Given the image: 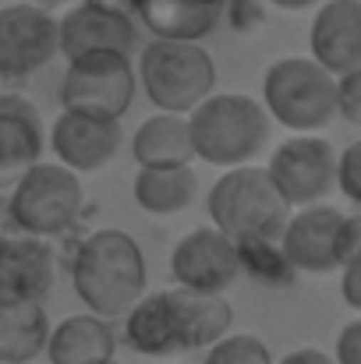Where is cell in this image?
<instances>
[{
	"label": "cell",
	"instance_id": "cell-1",
	"mask_svg": "<svg viewBox=\"0 0 361 364\" xmlns=\"http://www.w3.org/2000/svg\"><path fill=\"white\" fill-rule=\"evenodd\" d=\"M71 283L89 315L107 322L120 318L145 294V255L124 230H96L78 244L71 258Z\"/></svg>",
	"mask_w": 361,
	"mask_h": 364
},
{
	"label": "cell",
	"instance_id": "cell-2",
	"mask_svg": "<svg viewBox=\"0 0 361 364\" xmlns=\"http://www.w3.org/2000/svg\"><path fill=\"white\" fill-rule=\"evenodd\" d=\"M273 121L251 96L213 92L188 114L192 152L209 166H248L269 145Z\"/></svg>",
	"mask_w": 361,
	"mask_h": 364
},
{
	"label": "cell",
	"instance_id": "cell-3",
	"mask_svg": "<svg viewBox=\"0 0 361 364\" xmlns=\"http://www.w3.org/2000/svg\"><path fill=\"white\" fill-rule=\"evenodd\" d=\"M138 89L156 107V114L188 117L206 96L216 92V64L202 43H163L152 39L138 53L135 71Z\"/></svg>",
	"mask_w": 361,
	"mask_h": 364
},
{
	"label": "cell",
	"instance_id": "cell-4",
	"mask_svg": "<svg viewBox=\"0 0 361 364\" xmlns=\"http://www.w3.org/2000/svg\"><path fill=\"white\" fill-rule=\"evenodd\" d=\"M213 230L231 241H280V230L291 216L287 202L276 195L266 166H234L227 170L206 198Z\"/></svg>",
	"mask_w": 361,
	"mask_h": 364
},
{
	"label": "cell",
	"instance_id": "cell-5",
	"mask_svg": "<svg viewBox=\"0 0 361 364\" xmlns=\"http://www.w3.org/2000/svg\"><path fill=\"white\" fill-rule=\"evenodd\" d=\"M82 205H85L82 177L64 170L61 163H43V159L11 184V198L4 202L11 223L25 237L39 241L71 230L75 220L82 216Z\"/></svg>",
	"mask_w": 361,
	"mask_h": 364
},
{
	"label": "cell",
	"instance_id": "cell-6",
	"mask_svg": "<svg viewBox=\"0 0 361 364\" xmlns=\"http://www.w3.org/2000/svg\"><path fill=\"white\" fill-rule=\"evenodd\" d=\"M337 78L323 71L312 57H280L266 68L262 78V110L269 121L298 134L323 131L337 117Z\"/></svg>",
	"mask_w": 361,
	"mask_h": 364
},
{
	"label": "cell",
	"instance_id": "cell-7",
	"mask_svg": "<svg viewBox=\"0 0 361 364\" xmlns=\"http://www.w3.org/2000/svg\"><path fill=\"white\" fill-rule=\"evenodd\" d=\"M276 244L294 272L326 276L361 255V220L326 202L291 209Z\"/></svg>",
	"mask_w": 361,
	"mask_h": 364
},
{
	"label": "cell",
	"instance_id": "cell-8",
	"mask_svg": "<svg viewBox=\"0 0 361 364\" xmlns=\"http://www.w3.org/2000/svg\"><path fill=\"white\" fill-rule=\"evenodd\" d=\"M135 64L124 53H85L68 60L61 82V107L85 117L120 121L135 103Z\"/></svg>",
	"mask_w": 361,
	"mask_h": 364
},
{
	"label": "cell",
	"instance_id": "cell-9",
	"mask_svg": "<svg viewBox=\"0 0 361 364\" xmlns=\"http://www.w3.org/2000/svg\"><path fill=\"white\" fill-rule=\"evenodd\" d=\"M333 170H337V152L326 138L319 134H294L276 145L269 156V181L276 195L287 202V209H305L326 202L333 191Z\"/></svg>",
	"mask_w": 361,
	"mask_h": 364
},
{
	"label": "cell",
	"instance_id": "cell-10",
	"mask_svg": "<svg viewBox=\"0 0 361 364\" xmlns=\"http://www.w3.org/2000/svg\"><path fill=\"white\" fill-rule=\"evenodd\" d=\"M57 57V18L36 4H0V78H28Z\"/></svg>",
	"mask_w": 361,
	"mask_h": 364
},
{
	"label": "cell",
	"instance_id": "cell-11",
	"mask_svg": "<svg viewBox=\"0 0 361 364\" xmlns=\"http://www.w3.org/2000/svg\"><path fill=\"white\" fill-rule=\"evenodd\" d=\"M170 272L181 290L192 294H224L241 276L238 244L213 227H195L170 251Z\"/></svg>",
	"mask_w": 361,
	"mask_h": 364
},
{
	"label": "cell",
	"instance_id": "cell-12",
	"mask_svg": "<svg viewBox=\"0 0 361 364\" xmlns=\"http://www.w3.org/2000/svg\"><path fill=\"white\" fill-rule=\"evenodd\" d=\"M124 145L120 121H103V117H85L61 110V117L50 127V149L57 163L71 173H96L107 163H114Z\"/></svg>",
	"mask_w": 361,
	"mask_h": 364
},
{
	"label": "cell",
	"instance_id": "cell-13",
	"mask_svg": "<svg viewBox=\"0 0 361 364\" xmlns=\"http://www.w3.org/2000/svg\"><path fill=\"white\" fill-rule=\"evenodd\" d=\"M135 43H138L135 18L93 7L85 0H78L75 7H68L57 18V53L68 57V60L85 57V53H124V57H131Z\"/></svg>",
	"mask_w": 361,
	"mask_h": 364
},
{
	"label": "cell",
	"instance_id": "cell-14",
	"mask_svg": "<svg viewBox=\"0 0 361 364\" xmlns=\"http://www.w3.org/2000/svg\"><path fill=\"white\" fill-rule=\"evenodd\" d=\"M57 283V262L39 237H0V308L43 304Z\"/></svg>",
	"mask_w": 361,
	"mask_h": 364
},
{
	"label": "cell",
	"instance_id": "cell-15",
	"mask_svg": "<svg viewBox=\"0 0 361 364\" xmlns=\"http://www.w3.org/2000/svg\"><path fill=\"white\" fill-rule=\"evenodd\" d=\"M312 60L333 78L361 71V0H323L312 18Z\"/></svg>",
	"mask_w": 361,
	"mask_h": 364
},
{
	"label": "cell",
	"instance_id": "cell-16",
	"mask_svg": "<svg viewBox=\"0 0 361 364\" xmlns=\"http://www.w3.org/2000/svg\"><path fill=\"white\" fill-rule=\"evenodd\" d=\"M46 131L39 110L14 92H0V188L14 184L28 166L39 163Z\"/></svg>",
	"mask_w": 361,
	"mask_h": 364
},
{
	"label": "cell",
	"instance_id": "cell-17",
	"mask_svg": "<svg viewBox=\"0 0 361 364\" xmlns=\"http://www.w3.org/2000/svg\"><path fill=\"white\" fill-rule=\"evenodd\" d=\"M181 350H209L216 340H224L234 326V308L224 294H192V290H167Z\"/></svg>",
	"mask_w": 361,
	"mask_h": 364
},
{
	"label": "cell",
	"instance_id": "cell-18",
	"mask_svg": "<svg viewBox=\"0 0 361 364\" xmlns=\"http://www.w3.org/2000/svg\"><path fill=\"white\" fill-rule=\"evenodd\" d=\"M224 7L199 4V0H135V21L163 43H202Z\"/></svg>",
	"mask_w": 361,
	"mask_h": 364
},
{
	"label": "cell",
	"instance_id": "cell-19",
	"mask_svg": "<svg viewBox=\"0 0 361 364\" xmlns=\"http://www.w3.org/2000/svg\"><path fill=\"white\" fill-rule=\"evenodd\" d=\"M43 354L50 364H107L117 354V333L107 318L71 315L50 329Z\"/></svg>",
	"mask_w": 361,
	"mask_h": 364
},
{
	"label": "cell",
	"instance_id": "cell-20",
	"mask_svg": "<svg viewBox=\"0 0 361 364\" xmlns=\"http://www.w3.org/2000/svg\"><path fill=\"white\" fill-rule=\"evenodd\" d=\"M124 343L142 358H170L181 354L177 322L170 308V294H142L124 315Z\"/></svg>",
	"mask_w": 361,
	"mask_h": 364
},
{
	"label": "cell",
	"instance_id": "cell-21",
	"mask_svg": "<svg viewBox=\"0 0 361 364\" xmlns=\"http://www.w3.org/2000/svg\"><path fill=\"white\" fill-rule=\"evenodd\" d=\"M131 156L142 170H163V166H192V134L188 117L181 114H152L138 124L131 138Z\"/></svg>",
	"mask_w": 361,
	"mask_h": 364
},
{
	"label": "cell",
	"instance_id": "cell-22",
	"mask_svg": "<svg viewBox=\"0 0 361 364\" xmlns=\"http://www.w3.org/2000/svg\"><path fill=\"white\" fill-rule=\"evenodd\" d=\"M138 209L152 216H177L199 198V173L192 166H163V170H138L131 188Z\"/></svg>",
	"mask_w": 361,
	"mask_h": 364
},
{
	"label": "cell",
	"instance_id": "cell-23",
	"mask_svg": "<svg viewBox=\"0 0 361 364\" xmlns=\"http://www.w3.org/2000/svg\"><path fill=\"white\" fill-rule=\"evenodd\" d=\"M50 318L43 304H4L0 308V364H32L43 358Z\"/></svg>",
	"mask_w": 361,
	"mask_h": 364
},
{
	"label": "cell",
	"instance_id": "cell-24",
	"mask_svg": "<svg viewBox=\"0 0 361 364\" xmlns=\"http://www.w3.org/2000/svg\"><path fill=\"white\" fill-rule=\"evenodd\" d=\"M234 244H238L241 272H248L262 287H287L298 276L287 265V258H283V251H280L276 241H234Z\"/></svg>",
	"mask_w": 361,
	"mask_h": 364
},
{
	"label": "cell",
	"instance_id": "cell-25",
	"mask_svg": "<svg viewBox=\"0 0 361 364\" xmlns=\"http://www.w3.org/2000/svg\"><path fill=\"white\" fill-rule=\"evenodd\" d=\"M206 364H273V354L251 333H227L206 350Z\"/></svg>",
	"mask_w": 361,
	"mask_h": 364
},
{
	"label": "cell",
	"instance_id": "cell-26",
	"mask_svg": "<svg viewBox=\"0 0 361 364\" xmlns=\"http://www.w3.org/2000/svg\"><path fill=\"white\" fill-rule=\"evenodd\" d=\"M333 188H337L347 202H361V141H347L344 152H337Z\"/></svg>",
	"mask_w": 361,
	"mask_h": 364
},
{
	"label": "cell",
	"instance_id": "cell-27",
	"mask_svg": "<svg viewBox=\"0 0 361 364\" xmlns=\"http://www.w3.org/2000/svg\"><path fill=\"white\" fill-rule=\"evenodd\" d=\"M333 103H337V117H344L347 124H361V71L337 78Z\"/></svg>",
	"mask_w": 361,
	"mask_h": 364
},
{
	"label": "cell",
	"instance_id": "cell-28",
	"mask_svg": "<svg viewBox=\"0 0 361 364\" xmlns=\"http://www.w3.org/2000/svg\"><path fill=\"white\" fill-rule=\"evenodd\" d=\"M333 364H361V318H351L340 336H337V350Z\"/></svg>",
	"mask_w": 361,
	"mask_h": 364
},
{
	"label": "cell",
	"instance_id": "cell-29",
	"mask_svg": "<svg viewBox=\"0 0 361 364\" xmlns=\"http://www.w3.org/2000/svg\"><path fill=\"white\" fill-rule=\"evenodd\" d=\"M337 272H340V294H344V304H347L351 311H361V255L358 258H351V262H344Z\"/></svg>",
	"mask_w": 361,
	"mask_h": 364
},
{
	"label": "cell",
	"instance_id": "cell-30",
	"mask_svg": "<svg viewBox=\"0 0 361 364\" xmlns=\"http://www.w3.org/2000/svg\"><path fill=\"white\" fill-rule=\"evenodd\" d=\"M280 364H333V358L319 347H301V350H291Z\"/></svg>",
	"mask_w": 361,
	"mask_h": 364
},
{
	"label": "cell",
	"instance_id": "cell-31",
	"mask_svg": "<svg viewBox=\"0 0 361 364\" xmlns=\"http://www.w3.org/2000/svg\"><path fill=\"white\" fill-rule=\"evenodd\" d=\"M93 7H103V11H114V14H124V18H135V0H85Z\"/></svg>",
	"mask_w": 361,
	"mask_h": 364
},
{
	"label": "cell",
	"instance_id": "cell-32",
	"mask_svg": "<svg viewBox=\"0 0 361 364\" xmlns=\"http://www.w3.org/2000/svg\"><path fill=\"white\" fill-rule=\"evenodd\" d=\"M266 4H273L280 11H308V7H319L323 0H266Z\"/></svg>",
	"mask_w": 361,
	"mask_h": 364
},
{
	"label": "cell",
	"instance_id": "cell-33",
	"mask_svg": "<svg viewBox=\"0 0 361 364\" xmlns=\"http://www.w3.org/2000/svg\"><path fill=\"white\" fill-rule=\"evenodd\" d=\"M28 4H36V7H43V11H53V7H61V4H71V0H28Z\"/></svg>",
	"mask_w": 361,
	"mask_h": 364
},
{
	"label": "cell",
	"instance_id": "cell-34",
	"mask_svg": "<svg viewBox=\"0 0 361 364\" xmlns=\"http://www.w3.org/2000/svg\"><path fill=\"white\" fill-rule=\"evenodd\" d=\"M199 4H213V7H224L227 0H199Z\"/></svg>",
	"mask_w": 361,
	"mask_h": 364
},
{
	"label": "cell",
	"instance_id": "cell-35",
	"mask_svg": "<svg viewBox=\"0 0 361 364\" xmlns=\"http://www.w3.org/2000/svg\"><path fill=\"white\" fill-rule=\"evenodd\" d=\"M0 220H4V198H0Z\"/></svg>",
	"mask_w": 361,
	"mask_h": 364
},
{
	"label": "cell",
	"instance_id": "cell-36",
	"mask_svg": "<svg viewBox=\"0 0 361 364\" xmlns=\"http://www.w3.org/2000/svg\"><path fill=\"white\" fill-rule=\"evenodd\" d=\"M107 364H120V361H117V358H114V361H107Z\"/></svg>",
	"mask_w": 361,
	"mask_h": 364
},
{
	"label": "cell",
	"instance_id": "cell-37",
	"mask_svg": "<svg viewBox=\"0 0 361 364\" xmlns=\"http://www.w3.org/2000/svg\"><path fill=\"white\" fill-rule=\"evenodd\" d=\"M0 4H4V0H0Z\"/></svg>",
	"mask_w": 361,
	"mask_h": 364
}]
</instances>
